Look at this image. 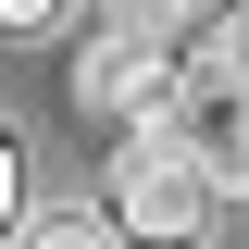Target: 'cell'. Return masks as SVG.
<instances>
[{
    "label": "cell",
    "mask_w": 249,
    "mask_h": 249,
    "mask_svg": "<svg viewBox=\"0 0 249 249\" xmlns=\"http://www.w3.org/2000/svg\"><path fill=\"white\" fill-rule=\"evenodd\" d=\"M224 187L237 175H212L199 150H175V137H124V162H112V199H100V224L112 237H150V249H187V237H212V212H224Z\"/></svg>",
    "instance_id": "6da1fadb"
},
{
    "label": "cell",
    "mask_w": 249,
    "mask_h": 249,
    "mask_svg": "<svg viewBox=\"0 0 249 249\" xmlns=\"http://www.w3.org/2000/svg\"><path fill=\"white\" fill-rule=\"evenodd\" d=\"M162 88H175V62L137 50V37H88V50H75V100H88L100 124H150Z\"/></svg>",
    "instance_id": "7a4b0ae2"
},
{
    "label": "cell",
    "mask_w": 249,
    "mask_h": 249,
    "mask_svg": "<svg viewBox=\"0 0 249 249\" xmlns=\"http://www.w3.org/2000/svg\"><path fill=\"white\" fill-rule=\"evenodd\" d=\"M212 25H237V0H100V37H137V50H199Z\"/></svg>",
    "instance_id": "3957f363"
},
{
    "label": "cell",
    "mask_w": 249,
    "mask_h": 249,
    "mask_svg": "<svg viewBox=\"0 0 249 249\" xmlns=\"http://www.w3.org/2000/svg\"><path fill=\"white\" fill-rule=\"evenodd\" d=\"M13 249H112V224H100V199H37V212H13Z\"/></svg>",
    "instance_id": "277c9868"
},
{
    "label": "cell",
    "mask_w": 249,
    "mask_h": 249,
    "mask_svg": "<svg viewBox=\"0 0 249 249\" xmlns=\"http://www.w3.org/2000/svg\"><path fill=\"white\" fill-rule=\"evenodd\" d=\"M62 13H75V0H0V37H50Z\"/></svg>",
    "instance_id": "5b68a950"
},
{
    "label": "cell",
    "mask_w": 249,
    "mask_h": 249,
    "mask_svg": "<svg viewBox=\"0 0 249 249\" xmlns=\"http://www.w3.org/2000/svg\"><path fill=\"white\" fill-rule=\"evenodd\" d=\"M13 212H25V175H13V137H0V237H13Z\"/></svg>",
    "instance_id": "8992f818"
}]
</instances>
